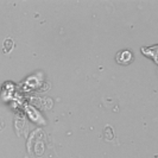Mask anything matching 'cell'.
Segmentation results:
<instances>
[{
	"mask_svg": "<svg viewBox=\"0 0 158 158\" xmlns=\"http://www.w3.org/2000/svg\"><path fill=\"white\" fill-rule=\"evenodd\" d=\"M117 61L120 64H130L133 61V56L130 51H121L117 56Z\"/></svg>",
	"mask_w": 158,
	"mask_h": 158,
	"instance_id": "cell-1",
	"label": "cell"
},
{
	"mask_svg": "<svg viewBox=\"0 0 158 158\" xmlns=\"http://www.w3.org/2000/svg\"><path fill=\"white\" fill-rule=\"evenodd\" d=\"M13 48H15V42L12 38L8 37L4 40V54H10Z\"/></svg>",
	"mask_w": 158,
	"mask_h": 158,
	"instance_id": "cell-2",
	"label": "cell"
},
{
	"mask_svg": "<svg viewBox=\"0 0 158 158\" xmlns=\"http://www.w3.org/2000/svg\"><path fill=\"white\" fill-rule=\"evenodd\" d=\"M5 126H6V124H5V121H4L2 119L0 118V131H2V130L5 128Z\"/></svg>",
	"mask_w": 158,
	"mask_h": 158,
	"instance_id": "cell-3",
	"label": "cell"
}]
</instances>
